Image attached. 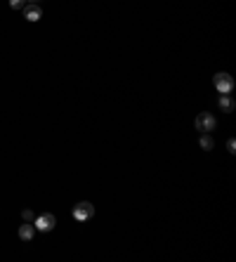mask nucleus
I'll return each instance as SVG.
<instances>
[{
    "label": "nucleus",
    "instance_id": "obj_1",
    "mask_svg": "<svg viewBox=\"0 0 236 262\" xmlns=\"http://www.w3.org/2000/svg\"><path fill=\"white\" fill-rule=\"evenodd\" d=\"M213 85H215V90L220 95H229V92L234 90V78L229 76V73H215V78H213Z\"/></svg>",
    "mask_w": 236,
    "mask_h": 262
},
{
    "label": "nucleus",
    "instance_id": "obj_2",
    "mask_svg": "<svg viewBox=\"0 0 236 262\" xmlns=\"http://www.w3.org/2000/svg\"><path fill=\"white\" fill-rule=\"evenodd\" d=\"M215 126H218V121H215V116L208 114V111H203V114L196 116V130H199V132H213Z\"/></svg>",
    "mask_w": 236,
    "mask_h": 262
},
{
    "label": "nucleus",
    "instance_id": "obj_3",
    "mask_svg": "<svg viewBox=\"0 0 236 262\" xmlns=\"http://www.w3.org/2000/svg\"><path fill=\"white\" fill-rule=\"evenodd\" d=\"M92 215H95V206H92L90 201H81V203L73 206V217H76L78 222H85V220H90Z\"/></svg>",
    "mask_w": 236,
    "mask_h": 262
},
{
    "label": "nucleus",
    "instance_id": "obj_4",
    "mask_svg": "<svg viewBox=\"0 0 236 262\" xmlns=\"http://www.w3.org/2000/svg\"><path fill=\"white\" fill-rule=\"evenodd\" d=\"M57 225V220L52 213H43V215L36 217V222H33V227H36V232H52Z\"/></svg>",
    "mask_w": 236,
    "mask_h": 262
},
{
    "label": "nucleus",
    "instance_id": "obj_5",
    "mask_svg": "<svg viewBox=\"0 0 236 262\" xmlns=\"http://www.w3.org/2000/svg\"><path fill=\"white\" fill-rule=\"evenodd\" d=\"M21 12H24V19L31 21V24H36V21L43 19V7H40L38 2H26V7L21 9Z\"/></svg>",
    "mask_w": 236,
    "mask_h": 262
},
{
    "label": "nucleus",
    "instance_id": "obj_6",
    "mask_svg": "<svg viewBox=\"0 0 236 262\" xmlns=\"http://www.w3.org/2000/svg\"><path fill=\"white\" fill-rule=\"evenodd\" d=\"M33 234H36V227L31 225V222H24V225L19 227V239H21V241H31Z\"/></svg>",
    "mask_w": 236,
    "mask_h": 262
},
{
    "label": "nucleus",
    "instance_id": "obj_7",
    "mask_svg": "<svg viewBox=\"0 0 236 262\" xmlns=\"http://www.w3.org/2000/svg\"><path fill=\"white\" fill-rule=\"evenodd\" d=\"M234 107H236V102H234V97H232V95H220V109H222L225 114H232V111H234Z\"/></svg>",
    "mask_w": 236,
    "mask_h": 262
},
{
    "label": "nucleus",
    "instance_id": "obj_8",
    "mask_svg": "<svg viewBox=\"0 0 236 262\" xmlns=\"http://www.w3.org/2000/svg\"><path fill=\"white\" fill-rule=\"evenodd\" d=\"M199 146L203 149V151H213V146H215V142H213V137H210V132H201Z\"/></svg>",
    "mask_w": 236,
    "mask_h": 262
},
{
    "label": "nucleus",
    "instance_id": "obj_9",
    "mask_svg": "<svg viewBox=\"0 0 236 262\" xmlns=\"http://www.w3.org/2000/svg\"><path fill=\"white\" fill-rule=\"evenodd\" d=\"M9 7L12 9H24L26 7V0H9Z\"/></svg>",
    "mask_w": 236,
    "mask_h": 262
},
{
    "label": "nucleus",
    "instance_id": "obj_10",
    "mask_svg": "<svg viewBox=\"0 0 236 262\" xmlns=\"http://www.w3.org/2000/svg\"><path fill=\"white\" fill-rule=\"evenodd\" d=\"M21 217H24V220H26V222H31V220H33V210H24V213H21Z\"/></svg>",
    "mask_w": 236,
    "mask_h": 262
},
{
    "label": "nucleus",
    "instance_id": "obj_11",
    "mask_svg": "<svg viewBox=\"0 0 236 262\" xmlns=\"http://www.w3.org/2000/svg\"><path fill=\"white\" fill-rule=\"evenodd\" d=\"M227 149H229V154H234V151H236V142H234V139H229V142H227Z\"/></svg>",
    "mask_w": 236,
    "mask_h": 262
},
{
    "label": "nucleus",
    "instance_id": "obj_12",
    "mask_svg": "<svg viewBox=\"0 0 236 262\" xmlns=\"http://www.w3.org/2000/svg\"><path fill=\"white\" fill-rule=\"evenodd\" d=\"M26 2H38V0H26Z\"/></svg>",
    "mask_w": 236,
    "mask_h": 262
}]
</instances>
